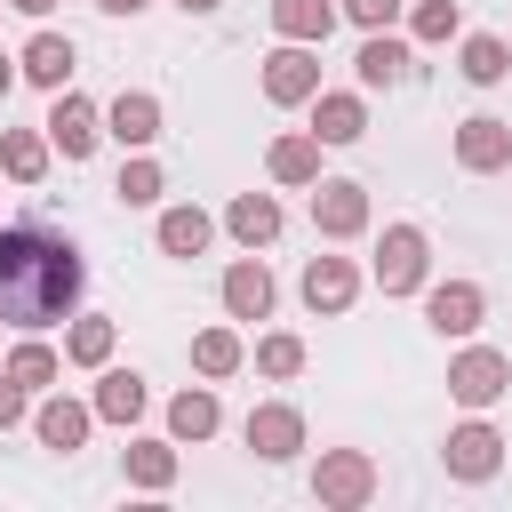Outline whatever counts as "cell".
<instances>
[{
  "mask_svg": "<svg viewBox=\"0 0 512 512\" xmlns=\"http://www.w3.org/2000/svg\"><path fill=\"white\" fill-rule=\"evenodd\" d=\"M240 360H248L240 328H200V336H192V376L224 384V376H240Z\"/></svg>",
  "mask_w": 512,
  "mask_h": 512,
  "instance_id": "f546056e",
  "label": "cell"
},
{
  "mask_svg": "<svg viewBox=\"0 0 512 512\" xmlns=\"http://www.w3.org/2000/svg\"><path fill=\"white\" fill-rule=\"evenodd\" d=\"M112 344H120V320H104V312H72L64 320V360L72 368H104Z\"/></svg>",
  "mask_w": 512,
  "mask_h": 512,
  "instance_id": "83f0119b",
  "label": "cell"
},
{
  "mask_svg": "<svg viewBox=\"0 0 512 512\" xmlns=\"http://www.w3.org/2000/svg\"><path fill=\"white\" fill-rule=\"evenodd\" d=\"M256 376H272V384H288V376H304V336H288V328H272V336H256Z\"/></svg>",
  "mask_w": 512,
  "mask_h": 512,
  "instance_id": "d6a6232c",
  "label": "cell"
},
{
  "mask_svg": "<svg viewBox=\"0 0 512 512\" xmlns=\"http://www.w3.org/2000/svg\"><path fill=\"white\" fill-rule=\"evenodd\" d=\"M368 216H376V208H368V184H360V176H320V184H312V232H320V240H360Z\"/></svg>",
  "mask_w": 512,
  "mask_h": 512,
  "instance_id": "ba28073f",
  "label": "cell"
},
{
  "mask_svg": "<svg viewBox=\"0 0 512 512\" xmlns=\"http://www.w3.org/2000/svg\"><path fill=\"white\" fill-rule=\"evenodd\" d=\"M96 8H104V16H144L152 0H96Z\"/></svg>",
  "mask_w": 512,
  "mask_h": 512,
  "instance_id": "8d00e7d4",
  "label": "cell"
},
{
  "mask_svg": "<svg viewBox=\"0 0 512 512\" xmlns=\"http://www.w3.org/2000/svg\"><path fill=\"white\" fill-rule=\"evenodd\" d=\"M176 8H184V16H216L224 0H176Z\"/></svg>",
  "mask_w": 512,
  "mask_h": 512,
  "instance_id": "f35d334b",
  "label": "cell"
},
{
  "mask_svg": "<svg viewBox=\"0 0 512 512\" xmlns=\"http://www.w3.org/2000/svg\"><path fill=\"white\" fill-rule=\"evenodd\" d=\"M296 288H304V304H312L320 320H336V312H352V296H360V264H352V256H312Z\"/></svg>",
  "mask_w": 512,
  "mask_h": 512,
  "instance_id": "2e32d148",
  "label": "cell"
},
{
  "mask_svg": "<svg viewBox=\"0 0 512 512\" xmlns=\"http://www.w3.org/2000/svg\"><path fill=\"white\" fill-rule=\"evenodd\" d=\"M48 160H56V144H48L40 128H0V176H8V184H40Z\"/></svg>",
  "mask_w": 512,
  "mask_h": 512,
  "instance_id": "4316f807",
  "label": "cell"
},
{
  "mask_svg": "<svg viewBox=\"0 0 512 512\" xmlns=\"http://www.w3.org/2000/svg\"><path fill=\"white\" fill-rule=\"evenodd\" d=\"M216 296H224V320H272V272H264V256L248 248V256H232L224 264V280H216Z\"/></svg>",
  "mask_w": 512,
  "mask_h": 512,
  "instance_id": "7c38bea8",
  "label": "cell"
},
{
  "mask_svg": "<svg viewBox=\"0 0 512 512\" xmlns=\"http://www.w3.org/2000/svg\"><path fill=\"white\" fill-rule=\"evenodd\" d=\"M264 104H280V112H296V104H312L320 96V48H304V40H280L272 56H264Z\"/></svg>",
  "mask_w": 512,
  "mask_h": 512,
  "instance_id": "52a82bcc",
  "label": "cell"
},
{
  "mask_svg": "<svg viewBox=\"0 0 512 512\" xmlns=\"http://www.w3.org/2000/svg\"><path fill=\"white\" fill-rule=\"evenodd\" d=\"M88 432H96V408L48 384V400L32 408V440H40V448H56V456H72V448H88Z\"/></svg>",
  "mask_w": 512,
  "mask_h": 512,
  "instance_id": "4fadbf2b",
  "label": "cell"
},
{
  "mask_svg": "<svg viewBox=\"0 0 512 512\" xmlns=\"http://www.w3.org/2000/svg\"><path fill=\"white\" fill-rule=\"evenodd\" d=\"M320 136L312 128H288V136H272V152H264V168H272V184H288V192H312L320 184Z\"/></svg>",
  "mask_w": 512,
  "mask_h": 512,
  "instance_id": "ffe728a7",
  "label": "cell"
},
{
  "mask_svg": "<svg viewBox=\"0 0 512 512\" xmlns=\"http://www.w3.org/2000/svg\"><path fill=\"white\" fill-rule=\"evenodd\" d=\"M264 16L280 40H304V48H328V32H336V0H272Z\"/></svg>",
  "mask_w": 512,
  "mask_h": 512,
  "instance_id": "d4e9b609",
  "label": "cell"
},
{
  "mask_svg": "<svg viewBox=\"0 0 512 512\" xmlns=\"http://www.w3.org/2000/svg\"><path fill=\"white\" fill-rule=\"evenodd\" d=\"M104 136H112L120 152H152V136H160V96H152V88H120V96L104 104Z\"/></svg>",
  "mask_w": 512,
  "mask_h": 512,
  "instance_id": "5bb4252c",
  "label": "cell"
},
{
  "mask_svg": "<svg viewBox=\"0 0 512 512\" xmlns=\"http://www.w3.org/2000/svg\"><path fill=\"white\" fill-rule=\"evenodd\" d=\"M504 392H512V360H504L496 344H472V336H464V352L448 360V400L472 408V416H488Z\"/></svg>",
  "mask_w": 512,
  "mask_h": 512,
  "instance_id": "7a4b0ae2",
  "label": "cell"
},
{
  "mask_svg": "<svg viewBox=\"0 0 512 512\" xmlns=\"http://www.w3.org/2000/svg\"><path fill=\"white\" fill-rule=\"evenodd\" d=\"M376 288L384 296H416L424 280H432V240H424V224H384V240H376Z\"/></svg>",
  "mask_w": 512,
  "mask_h": 512,
  "instance_id": "3957f363",
  "label": "cell"
},
{
  "mask_svg": "<svg viewBox=\"0 0 512 512\" xmlns=\"http://www.w3.org/2000/svg\"><path fill=\"white\" fill-rule=\"evenodd\" d=\"M72 64H80V56H72V40H64V32H32V40L16 48V80L48 88V96H56V88H72Z\"/></svg>",
  "mask_w": 512,
  "mask_h": 512,
  "instance_id": "d6986e66",
  "label": "cell"
},
{
  "mask_svg": "<svg viewBox=\"0 0 512 512\" xmlns=\"http://www.w3.org/2000/svg\"><path fill=\"white\" fill-rule=\"evenodd\" d=\"M352 80H360V96L400 88V80H408V40H400V32H368L360 56H352Z\"/></svg>",
  "mask_w": 512,
  "mask_h": 512,
  "instance_id": "44dd1931",
  "label": "cell"
},
{
  "mask_svg": "<svg viewBox=\"0 0 512 512\" xmlns=\"http://www.w3.org/2000/svg\"><path fill=\"white\" fill-rule=\"evenodd\" d=\"M216 432H224L216 384H184V392L168 400V440H176V448H200V440H216Z\"/></svg>",
  "mask_w": 512,
  "mask_h": 512,
  "instance_id": "ac0fdd59",
  "label": "cell"
},
{
  "mask_svg": "<svg viewBox=\"0 0 512 512\" xmlns=\"http://www.w3.org/2000/svg\"><path fill=\"white\" fill-rule=\"evenodd\" d=\"M304 112H312V136H320L328 152H336V144H360V136H368V96H360V88H320V96H312Z\"/></svg>",
  "mask_w": 512,
  "mask_h": 512,
  "instance_id": "9a60e30c",
  "label": "cell"
},
{
  "mask_svg": "<svg viewBox=\"0 0 512 512\" xmlns=\"http://www.w3.org/2000/svg\"><path fill=\"white\" fill-rule=\"evenodd\" d=\"M416 296H424V328H432V336H456V344H464V336H480V320H488V288H480V280H424Z\"/></svg>",
  "mask_w": 512,
  "mask_h": 512,
  "instance_id": "8992f818",
  "label": "cell"
},
{
  "mask_svg": "<svg viewBox=\"0 0 512 512\" xmlns=\"http://www.w3.org/2000/svg\"><path fill=\"white\" fill-rule=\"evenodd\" d=\"M80 288H88V256L72 248V232H56L40 216L0 224V328H16V336L64 328L80 312Z\"/></svg>",
  "mask_w": 512,
  "mask_h": 512,
  "instance_id": "6da1fadb",
  "label": "cell"
},
{
  "mask_svg": "<svg viewBox=\"0 0 512 512\" xmlns=\"http://www.w3.org/2000/svg\"><path fill=\"white\" fill-rule=\"evenodd\" d=\"M336 16L360 24V32H392L400 24V0H336Z\"/></svg>",
  "mask_w": 512,
  "mask_h": 512,
  "instance_id": "836d02e7",
  "label": "cell"
},
{
  "mask_svg": "<svg viewBox=\"0 0 512 512\" xmlns=\"http://www.w3.org/2000/svg\"><path fill=\"white\" fill-rule=\"evenodd\" d=\"M152 240H160V256H184V264H192V256L216 240V216H208V208H192V200H176V208H160Z\"/></svg>",
  "mask_w": 512,
  "mask_h": 512,
  "instance_id": "7402d4cb",
  "label": "cell"
},
{
  "mask_svg": "<svg viewBox=\"0 0 512 512\" xmlns=\"http://www.w3.org/2000/svg\"><path fill=\"white\" fill-rule=\"evenodd\" d=\"M280 224H288V216H280V200H272V192H240V200L224 208V232H232L240 248H272V240H280Z\"/></svg>",
  "mask_w": 512,
  "mask_h": 512,
  "instance_id": "603a6c76",
  "label": "cell"
},
{
  "mask_svg": "<svg viewBox=\"0 0 512 512\" xmlns=\"http://www.w3.org/2000/svg\"><path fill=\"white\" fill-rule=\"evenodd\" d=\"M440 464H448V480L480 488V480H496V472H504V432H496L488 416H464V424H448Z\"/></svg>",
  "mask_w": 512,
  "mask_h": 512,
  "instance_id": "5b68a950",
  "label": "cell"
},
{
  "mask_svg": "<svg viewBox=\"0 0 512 512\" xmlns=\"http://www.w3.org/2000/svg\"><path fill=\"white\" fill-rule=\"evenodd\" d=\"M456 32H464V8H456V0H416V8H408V40L448 48Z\"/></svg>",
  "mask_w": 512,
  "mask_h": 512,
  "instance_id": "1f68e13d",
  "label": "cell"
},
{
  "mask_svg": "<svg viewBox=\"0 0 512 512\" xmlns=\"http://www.w3.org/2000/svg\"><path fill=\"white\" fill-rule=\"evenodd\" d=\"M8 88H16V56H0V104H8Z\"/></svg>",
  "mask_w": 512,
  "mask_h": 512,
  "instance_id": "74e56055",
  "label": "cell"
},
{
  "mask_svg": "<svg viewBox=\"0 0 512 512\" xmlns=\"http://www.w3.org/2000/svg\"><path fill=\"white\" fill-rule=\"evenodd\" d=\"M448 152H456V168H464V176H496V168H512V120L472 112V120H456Z\"/></svg>",
  "mask_w": 512,
  "mask_h": 512,
  "instance_id": "30bf717a",
  "label": "cell"
},
{
  "mask_svg": "<svg viewBox=\"0 0 512 512\" xmlns=\"http://www.w3.org/2000/svg\"><path fill=\"white\" fill-rule=\"evenodd\" d=\"M88 408H96V424H120V432H128V424L152 408V384H144L136 368H112V360H104V368H96V392H88Z\"/></svg>",
  "mask_w": 512,
  "mask_h": 512,
  "instance_id": "e0dca14e",
  "label": "cell"
},
{
  "mask_svg": "<svg viewBox=\"0 0 512 512\" xmlns=\"http://www.w3.org/2000/svg\"><path fill=\"white\" fill-rule=\"evenodd\" d=\"M456 72H464L472 88H496V80L512 72V40H496V32H456Z\"/></svg>",
  "mask_w": 512,
  "mask_h": 512,
  "instance_id": "484cf974",
  "label": "cell"
},
{
  "mask_svg": "<svg viewBox=\"0 0 512 512\" xmlns=\"http://www.w3.org/2000/svg\"><path fill=\"white\" fill-rule=\"evenodd\" d=\"M0 8H16V16H32V24H40V16L56 8V0H0Z\"/></svg>",
  "mask_w": 512,
  "mask_h": 512,
  "instance_id": "d590c367",
  "label": "cell"
},
{
  "mask_svg": "<svg viewBox=\"0 0 512 512\" xmlns=\"http://www.w3.org/2000/svg\"><path fill=\"white\" fill-rule=\"evenodd\" d=\"M240 440H248L264 464H288V456H304V408H288V400H256V408L240 416Z\"/></svg>",
  "mask_w": 512,
  "mask_h": 512,
  "instance_id": "8fae6325",
  "label": "cell"
},
{
  "mask_svg": "<svg viewBox=\"0 0 512 512\" xmlns=\"http://www.w3.org/2000/svg\"><path fill=\"white\" fill-rule=\"evenodd\" d=\"M112 192H120V208H152V200L168 192V176H160V160H152V152H128V160H120V176H112Z\"/></svg>",
  "mask_w": 512,
  "mask_h": 512,
  "instance_id": "4dcf8cb0",
  "label": "cell"
},
{
  "mask_svg": "<svg viewBox=\"0 0 512 512\" xmlns=\"http://www.w3.org/2000/svg\"><path fill=\"white\" fill-rule=\"evenodd\" d=\"M24 416H32V392H24V384H16L8 368H0V432H16Z\"/></svg>",
  "mask_w": 512,
  "mask_h": 512,
  "instance_id": "e575fe53",
  "label": "cell"
},
{
  "mask_svg": "<svg viewBox=\"0 0 512 512\" xmlns=\"http://www.w3.org/2000/svg\"><path fill=\"white\" fill-rule=\"evenodd\" d=\"M120 472H128V488L168 496V488H176V440H128V448H120Z\"/></svg>",
  "mask_w": 512,
  "mask_h": 512,
  "instance_id": "cb8c5ba5",
  "label": "cell"
},
{
  "mask_svg": "<svg viewBox=\"0 0 512 512\" xmlns=\"http://www.w3.org/2000/svg\"><path fill=\"white\" fill-rule=\"evenodd\" d=\"M0 368H8L24 392H48V384L64 376V352H56V344H40V336H16V344L0 352Z\"/></svg>",
  "mask_w": 512,
  "mask_h": 512,
  "instance_id": "f1b7e54d",
  "label": "cell"
},
{
  "mask_svg": "<svg viewBox=\"0 0 512 512\" xmlns=\"http://www.w3.org/2000/svg\"><path fill=\"white\" fill-rule=\"evenodd\" d=\"M312 496H320V512H360V504L376 496V456H368V448H320Z\"/></svg>",
  "mask_w": 512,
  "mask_h": 512,
  "instance_id": "277c9868",
  "label": "cell"
},
{
  "mask_svg": "<svg viewBox=\"0 0 512 512\" xmlns=\"http://www.w3.org/2000/svg\"><path fill=\"white\" fill-rule=\"evenodd\" d=\"M40 136L64 152V160H88L96 144H104V112L80 96V88H56V104H48V120H40Z\"/></svg>",
  "mask_w": 512,
  "mask_h": 512,
  "instance_id": "9c48e42d",
  "label": "cell"
}]
</instances>
